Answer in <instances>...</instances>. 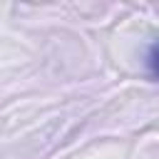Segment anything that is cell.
I'll use <instances>...</instances> for the list:
<instances>
[{"instance_id": "6da1fadb", "label": "cell", "mask_w": 159, "mask_h": 159, "mask_svg": "<svg viewBox=\"0 0 159 159\" xmlns=\"http://www.w3.org/2000/svg\"><path fill=\"white\" fill-rule=\"evenodd\" d=\"M147 70H149V75L154 77V80H159V40L149 47V52H147Z\"/></svg>"}]
</instances>
